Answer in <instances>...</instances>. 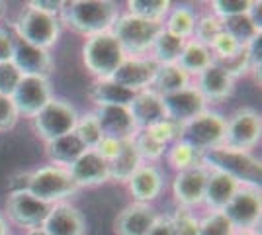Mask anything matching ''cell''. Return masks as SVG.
<instances>
[{
  "mask_svg": "<svg viewBox=\"0 0 262 235\" xmlns=\"http://www.w3.org/2000/svg\"><path fill=\"white\" fill-rule=\"evenodd\" d=\"M120 4L114 0H71L59 14L61 26L82 37L112 32L120 16Z\"/></svg>",
  "mask_w": 262,
  "mask_h": 235,
  "instance_id": "cell-1",
  "label": "cell"
},
{
  "mask_svg": "<svg viewBox=\"0 0 262 235\" xmlns=\"http://www.w3.org/2000/svg\"><path fill=\"white\" fill-rule=\"evenodd\" d=\"M20 180H12L10 190H26L33 198L45 202L49 206L59 202H69L78 192V186L73 182L69 170L55 165L43 167L18 175Z\"/></svg>",
  "mask_w": 262,
  "mask_h": 235,
  "instance_id": "cell-2",
  "label": "cell"
},
{
  "mask_svg": "<svg viewBox=\"0 0 262 235\" xmlns=\"http://www.w3.org/2000/svg\"><path fill=\"white\" fill-rule=\"evenodd\" d=\"M208 170H219L225 173L227 177L235 179L239 186H252L260 188L262 179V165L260 159L254 157L249 151H237L225 145H219L202 155L200 161Z\"/></svg>",
  "mask_w": 262,
  "mask_h": 235,
  "instance_id": "cell-3",
  "label": "cell"
},
{
  "mask_svg": "<svg viewBox=\"0 0 262 235\" xmlns=\"http://www.w3.org/2000/svg\"><path fill=\"white\" fill-rule=\"evenodd\" d=\"M80 57L84 69L94 77V80H100V78H112V75L123 63L125 53L114 34L104 32L84 37V44L80 47Z\"/></svg>",
  "mask_w": 262,
  "mask_h": 235,
  "instance_id": "cell-4",
  "label": "cell"
},
{
  "mask_svg": "<svg viewBox=\"0 0 262 235\" xmlns=\"http://www.w3.org/2000/svg\"><path fill=\"white\" fill-rule=\"evenodd\" d=\"M12 30L16 34V39L49 51L59 41L63 26L59 22V16L43 14L26 6L18 12L16 20L12 22Z\"/></svg>",
  "mask_w": 262,
  "mask_h": 235,
  "instance_id": "cell-5",
  "label": "cell"
},
{
  "mask_svg": "<svg viewBox=\"0 0 262 235\" xmlns=\"http://www.w3.org/2000/svg\"><path fill=\"white\" fill-rule=\"evenodd\" d=\"M163 30L161 24L145 22L127 12H121L112 26V34L121 45L125 57H149L155 39Z\"/></svg>",
  "mask_w": 262,
  "mask_h": 235,
  "instance_id": "cell-6",
  "label": "cell"
},
{
  "mask_svg": "<svg viewBox=\"0 0 262 235\" xmlns=\"http://www.w3.org/2000/svg\"><path fill=\"white\" fill-rule=\"evenodd\" d=\"M178 139L192 145L200 155L223 145L225 139V116L217 110H204L192 120L180 123Z\"/></svg>",
  "mask_w": 262,
  "mask_h": 235,
  "instance_id": "cell-7",
  "label": "cell"
},
{
  "mask_svg": "<svg viewBox=\"0 0 262 235\" xmlns=\"http://www.w3.org/2000/svg\"><path fill=\"white\" fill-rule=\"evenodd\" d=\"M78 120V110L65 98H57L53 96L51 100L47 102L41 112L37 114L32 120L33 132L35 135L47 143L53 141L57 137L67 134H73L75 125Z\"/></svg>",
  "mask_w": 262,
  "mask_h": 235,
  "instance_id": "cell-8",
  "label": "cell"
},
{
  "mask_svg": "<svg viewBox=\"0 0 262 235\" xmlns=\"http://www.w3.org/2000/svg\"><path fill=\"white\" fill-rule=\"evenodd\" d=\"M262 118L260 112L251 106L237 108L229 118H225V139L223 145L237 151L252 153L260 145Z\"/></svg>",
  "mask_w": 262,
  "mask_h": 235,
  "instance_id": "cell-9",
  "label": "cell"
},
{
  "mask_svg": "<svg viewBox=\"0 0 262 235\" xmlns=\"http://www.w3.org/2000/svg\"><path fill=\"white\" fill-rule=\"evenodd\" d=\"M6 220L8 224H14L16 227L28 231H35L41 229L45 218L49 213V204L33 198L30 192L26 190H10L6 196Z\"/></svg>",
  "mask_w": 262,
  "mask_h": 235,
  "instance_id": "cell-10",
  "label": "cell"
},
{
  "mask_svg": "<svg viewBox=\"0 0 262 235\" xmlns=\"http://www.w3.org/2000/svg\"><path fill=\"white\" fill-rule=\"evenodd\" d=\"M223 216L231 222V225L241 229H256L262 218V194L260 188L239 186L235 196L225 206Z\"/></svg>",
  "mask_w": 262,
  "mask_h": 235,
  "instance_id": "cell-11",
  "label": "cell"
},
{
  "mask_svg": "<svg viewBox=\"0 0 262 235\" xmlns=\"http://www.w3.org/2000/svg\"><path fill=\"white\" fill-rule=\"evenodd\" d=\"M10 98L20 118L33 120L47 106V102L53 98L51 80L43 77H22Z\"/></svg>",
  "mask_w": 262,
  "mask_h": 235,
  "instance_id": "cell-12",
  "label": "cell"
},
{
  "mask_svg": "<svg viewBox=\"0 0 262 235\" xmlns=\"http://www.w3.org/2000/svg\"><path fill=\"white\" fill-rule=\"evenodd\" d=\"M208 168L202 163L192 168H186L176 173L170 190L174 198L176 206L180 210H196L204 204V192H206V182H208Z\"/></svg>",
  "mask_w": 262,
  "mask_h": 235,
  "instance_id": "cell-13",
  "label": "cell"
},
{
  "mask_svg": "<svg viewBox=\"0 0 262 235\" xmlns=\"http://www.w3.org/2000/svg\"><path fill=\"white\" fill-rule=\"evenodd\" d=\"M159 71V63L153 57H125L118 71L112 75V80L133 94L151 89L153 78Z\"/></svg>",
  "mask_w": 262,
  "mask_h": 235,
  "instance_id": "cell-14",
  "label": "cell"
},
{
  "mask_svg": "<svg viewBox=\"0 0 262 235\" xmlns=\"http://www.w3.org/2000/svg\"><path fill=\"white\" fill-rule=\"evenodd\" d=\"M41 231L47 235H86V218L75 204L59 202L49 208Z\"/></svg>",
  "mask_w": 262,
  "mask_h": 235,
  "instance_id": "cell-15",
  "label": "cell"
},
{
  "mask_svg": "<svg viewBox=\"0 0 262 235\" xmlns=\"http://www.w3.org/2000/svg\"><path fill=\"white\" fill-rule=\"evenodd\" d=\"M12 63L22 73V77L49 78L55 71V59L51 55V51L24 44L20 39H16V49H14Z\"/></svg>",
  "mask_w": 262,
  "mask_h": 235,
  "instance_id": "cell-16",
  "label": "cell"
},
{
  "mask_svg": "<svg viewBox=\"0 0 262 235\" xmlns=\"http://www.w3.org/2000/svg\"><path fill=\"white\" fill-rule=\"evenodd\" d=\"M73 182L80 188H96L110 182L108 163L94 151V149H86L77 161L67 168Z\"/></svg>",
  "mask_w": 262,
  "mask_h": 235,
  "instance_id": "cell-17",
  "label": "cell"
},
{
  "mask_svg": "<svg viewBox=\"0 0 262 235\" xmlns=\"http://www.w3.org/2000/svg\"><path fill=\"white\" fill-rule=\"evenodd\" d=\"M163 106L164 114H166V120H170V122L174 123L188 122L194 116H198V114H202L204 110L209 108L194 84L178 90V92L163 96Z\"/></svg>",
  "mask_w": 262,
  "mask_h": 235,
  "instance_id": "cell-18",
  "label": "cell"
},
{
  "mask_svg": "<svg viewBox=\"0 0 262 235\" xmlns=\"http://www.w3.org/2000/svg\"><path fill=\"white\" fill-rule=\"evenodd\" d=\"M202 94V98L206 104H221V102L229 100L235 94V80L219 67L217 63L209 65L206 71H202L192 82Z\"/></svg>",
  "mask_w": 262,
  "mask_h": 235,
  "instance_id": "cell-19",
  "label": "cell"
},
{
  "mask_svg": "<svg viewBox=\"0 0 262 235\" xmlns=\"http://www.w3.org/2000/svg\"><path fill=\"white\" fill-rule=\"evenodd\" d=\"M159 212L153 204H137L131 202L114 218V233L116 235H147Z\"/></svg>",
  "mask_w": 262,
  "mask_h": 235,
  "instance_id": "cell-20",
  "label": "cell"
},
{
  "mask_svg": "<svg viewBox=\"0 0 262 235\" xmlns=\"http://www.w3.org/2000/svg\"><path fill=\"white\" fill-rule=\"evenodd\" d=\"M133 202L137 204H153L164 190V175L157 165H145L137 168L131 179L125 182Z\"/></svg>",
  "mask_w": 262,
  "mask_h": 235,
  "instance_id": "cell-21",
  "label": "cell"
},
{
  "mask_svg": "<svg viewBox=\"0 0 262 235\" xmlns=\"http://www.w3.org/2000/svg\"><path fill=\"white\" fill-rule=\"evenodd\" d=\"M94 114L98 118L104 137L125 141L137 135V127L133 123L127 106H96Z\"/></svg>",
  "mask_w": 262,
  "mask_h": 235,
  "instance_id": "cell-22",
  "label": "cell"
},
{
  "mask_svg": "<svg viewBox=\"0 0 262 235\" xmlns=\"http://www.w3.org/2000/svg\"><path fill=\"white\" fill-rule=\"evenodd\" d=\"M127 110H129L131 118H133V123H135L137 132L147 130V127H151V125H155L161 120H166L163 96H159L151 89L133 94V100L129 102Z\"/></svg>",
  "mask_w": 262,
  "mask_h": 235,
  "instance_id": "cell-23",
  "label": "cell"
},
{
  "mask_svg": "<svg viewBox=\"0 0 262 235\" xmlns=\"http://www.w3.org/2000/svg\"><path fill=\"white\" fill-rule=\"evenodd\" d=\"M237 190H239V182L235 179L219 170H209L202 206H206L208 212H223Z\"/></svg>",
  "mask_w": 262,
  "mask_h": 235,
  "instance_id": "cell-24",
  "label": "cell"
},
{
  "mask_svg": "<svg viewBox=\"0 0 262 235\" xmlns=\"http://www.w3.org/2000/svg\"><path fill=\"white\" fill-rule=\"evenodd\" d=\"M86 149L75 134H67L45 143V155L55 167L69 168Z\"/></svg>",
  "mask_w": 262,
  "mask_h": 235,
  "instance_id": "cell-25",
  "label": "cell"
},
{
  "mask_svg": "<svg viewBox=\"0 0 262 235\" xmlns=\"http://www.w3.org/2000/svg\"><path fill=\"white\" fill-rule=\"evenodd\" d=\"M88 100L96 106H129L133 100V92L125 90L112 78L94 80L88 89Z\"/></svg>",
  "mask_w": 262,
  "mask_h": 235,
  "instance_id": "cell-26",
  "label": "cell"
},
{
  "mask_svg": "<svg viewBox=\"0 0 262 235\" xmlns=\"http://www.w3.org/2000/svg\"><path fill=\"white\" fill-rule=\"evenodd\" d=\"M141 165L143 163L141 159H139V155H137V149H135L133 139H125V141H121L120 153L108 163L110 180L125 184L131 179V175L141 167Z\"/></svg>",
  "mask_w": 262,
  "mask_h": 235,
  "instance_id": "cell-27",
  "label": "cell"
},
{
  "mask_svg": "<svg viewBox=\"0 0 262 235\" xmlns=\"http://www.w3.org/2000/svg\"><path fill=\"white\" fill-rule=\"evenodd\" d=\"M198 22V12L190 6V4H176L170 8L168 16L164 18L163 30L168 34L176 35L184 41H190L194 37V30H196Z\"/></svg>",
  "mask_w": 262,
  "mask_h": 235,
  "instance_id": "cell-28",
  "label": "cell"
},
{
  "mask_svg": "<svg viewBox=\"0 0 262 235\" xmlns=\"http://www.w3.org/2000/svg\"><path fill=\"white\" fill-rule=\"evenodd\" d=\"M176 65L182 69L188 77H198L202 71L213 65V55H211L208 45L200 44L196 39H190V41H186L182 55Z\"/></svg>",
  "mask_w": 262,
  "mask_h": 235,
  "instance_id": "cell-29",
  "label": "cell"
},
{
  "mask_svg": "<svg viewBox=\"0 0 262 235\" xmlns=\"http://www.w3.org/2000/svg\"><path fill=\"white\" fill-rule=\"evenodd\" d=\"M192 84V77H188L178 65H159V71L153 78L151 90L159 96H166Z\"/></svg>",
  "mask_w": 262,
  "mask_h": 235,
  "instance_id": "cell-30",
  "label": "cell"
},
{
  "mask_svg": "<svg viewBox=\"0 0 262 235\" xmlns=\"http://www.w3.org/2000/svg\"><path fill=\"white\" fill-rule=\"evenodd\" d=\"M184 45H186L184 39L168 34L166 30H161L159 37L155 39L153 49H151V55L149 57H153L159 65H176L180 55H182Z\"/></svg>",
  "mask_w": 262,
  "mask_h": 235,
  "instance_id": "cell-31",
  "label": "cell"
},
{
  "mask_svg": "<svg viewBox=\"0 0 262 235\" xmlns=\"http://www.w3.org/2000/svg\"><path fill=\"white\" fill-rule=\"evenodd\" d=\"M127 14L141 18L145 22L161 24L163 26L164 18L172 8V2L168 0H129L127 4Z\"/></svg>",
  "mask_w": 262,
  "mask_h": 235,
  "instance_id": "cell-32",
  "label": "cell"
},
{
  "mask_svg": "<svg viewBox=\"0 0 262 235\" xmlns=\"http://www.w3.org/2000/svg\"><path fill=\"white\" fill-rule=\"evenodd\" d=\"M73 134L77 135L78 141L84 145V149H96L98 147V143L104 139V134H102V127H100V122L94 110L78 114L77 125H75Z\"/></svg>",
  "mask_w": 262,
  "mask_h": 235,
  "instance_id": "cell-33",
  "label": "cell"
},
{
  "mask_svg": "<svg viewBox=\"0 0 262 235\" xmlns=\"http://www.w3.org/2000/svg\"><path fill=\"white\" fill-rule=\"evenodd\" d=\"M164 157H166L168 165L174 168V173L196 167L202 161V155L192 145H188L186 141H182V139H176L174 143H170V145L166 147Z\"/></svg>",
  "mask_w": 262,
  "mask_h": 235,
  "instance_id": "cell-34",
  "label": "cell"
},
{
  "mask_svg": "<svg viewBox=\"0 0 262 235\" xmlns=\"http://www.w3.org/2000/svg\"><path fill=\"white\" fill-rule=\"evenodd\" d=\"M221 22H223V32L229 34L231 37L239 45H243V47L251 44L254 37L262 35V32H258V30L254 28V24H252V20L249 18V14L225 18V20H221Z\"/></svg>",
  "mask_w": 262,
  "mask_h": 235,
  "instance_id": "cell-35",
  "label": "cell"
},
{
  "mask_svg": "<svg viewBox=\"0 0 262 235\" xmlns=\"http://www.w3.org/2000/svg\"><path fill=\"white\" fill-rule=\"evenodd\" d=\"M133 143H135V149H137V155L141 159V163H145V165L159 163L166 153V147L161 145L159 141H155L147 132H137V135L133 137Z\"/></svg>",
  "mask_w": 262,
  "mask_h": 235,
  "instance_id": "cell-36",
  "label": "cell"
},
{
  "mask_svg": "<svg viewBox=\"0 0 262 235\" xmlns=\"http://www.w3.org/2000/svg\"><path fill=\"white\" fill-rule=\"evenodd\" d=\"M221 32H223V22L219 20L217 16H213L211 12L198 14L196 30H194V37L192 39H196V41L209 47Z\"/></svg>",
  "mask_w": 262,
  "mask_h": 235,
  "instance_id": "cell-37",
  "label": "cell"
},
{
  "mask_svg": "<svg viewBox=\"0 0 262 235\" xmlns=\"http://www.w3.org/2000/svg\"><path fill=\"white\" fill-rule=\"evenodd\" d=\"M235 231L223 212H208L204 218H198V235H235Z\"/></svg>",
  "mask_w": 262,
  "mask_h": 235,
  "instance_id": "cell-38",
  "label": "cell"
},
{
  "mask_svg": "<svg viewBox=\"0 0 262 235\" xmlns=\"http://www.w3.org/2000/svg\"><path fill=\"white\" fill-rule=\"evenodd\" d=\"M254 0H213L209 2V12L213 16H217L219 20L241 16V14H249L252 8Z\"/></svg>",
  "mask_w": 262,
  "mask_h": 235,
  "instance_id": "cell-39",
  "label": "cell"
},
{
  "mask_svg": "<svg viewBox=\"0 0 262 235\" xmlns=\"http://www.w3.org/2000/svg\"><path fill=\"white\" fill-rule=\"evenodd\" d=\"M178 130H180V123H174L170 120H161L155 125L147 127V130H141V132H147V134L153 137L155 141H159L161 145L168 147L170 143H174L178 139Z\"/></svg>",
  "mask_w": 262,
  "mask_h": 235,
  "instance_id": "cell-40",
  "label": "cell"
},
{
  "mask_svg": "<svg viewBox=\"0 0 262 235\" xmlns=\"http://www.w3.org/2000/svg\"><path fill=\"white\" fill-rule=\"evenodd\" d=\"M241 47H243V45L237 44L229 34L221 32V34L213 39V44L209 45V51H211V55H213V63H217V61H225V59H229L231 55H235Z\"/></svg>",
  "mask_w": 262,
  "mask_h": 235,
  "instance_id": "cell-41",
  "label": "cell"
},
{
  "mask_svg": "<svg viewBox=\"0 0 262 235\" xmlns=\"http://www.w3.org/2000/svg\"><path fill=\"white\" fill-rule=\"evenodd\" d=\"M22 80V73L14 67V63H0V96H12L16 87Z\"/></svg>",
  "mask_w": 262,
  "mask_h": 235,
  "instance_id": "cell-42",
  "label": "cell"
},
{
  "mask_svg": "<svg viewBox=\"0 0 262 235\" xmlns=\"http://www.w3.org/2000/svg\"><path fill=\"white\" fill-rule=\"evenodd\" d=\"M20 122V114L16 110L10 96H0V134L14 130Z\"/></svg>",
  "mask_w": 262,
  "mask_h": 235,
  "instance_id": "cell-43",
  "label": "cell"
},
{
  "mask_svg": "<svg viewBox=\"0 0 262 235\" xmlns=\"http://www.w3.org/2000/svg\"><path fill=\"white\" fill-rule=\"evenodd\" d=\"M174 235H198V218L190 210H176L172 213Z\"/></svg>",
  "mask_w": 262,
  "mask_h": 235,
  "instance_id": "cell-44",
  "label": "cell"
},
{
  "mask_svg": "<svg viewBox=\"0 0 262 235\" xmlns=\"http://www.w3.org/2000/svg\"><path fill=\"white\" fill-rule=\"evenodd\" d=\"M249 53V65H251V75L256 80H260V69H262V35L254 37L251 44L245 45Z\"/></svg>",
  "mask_w": 262,
  "mask_h": 235,
  "instance_id": "cell-45",
  "label": "cell"
},
{
  "mask_svg": "<svg viewBox=\"0 0 262 235\" xmlns=\"http://www.w3.org/2000/svg\"><path fill=\"white\" fill-rule=\"evenodd\" d=\"M16 49V35L12 30L0 26V63H10Z\"/></svg>",
  "mask_w": 262,
  "mask_h": 235,
  "instance_id": "cell-46",
  "label": "cell"
},
{
  "mask_svg": "<svg viewBox=\"0 0 262 235\" xmlns=\"http://www.w3.org/2000/svg\"><path fill=\"white\" fill-rule=\"evenodd\" d=\"M28 8H33V10H39L43 14H51V16H59L65 2L63 0H30L26 4Z\"/></svg>",
  "mask_w": 262,
  "mask_h": 235,
  "instance_id": "cell-47",
  "label": "cell"
},
{
  "mask_svg": "<svg viewBox=\"0 0 262 235\" xmlns=\"http://www.w3.org/2000/svg\"><path fill=\"white\" fill-rule=\"evenodd\" d=\"M120 149H121V141H118V139H112V137H104L94 151H96V153H98V155L102 157L106 163H110L114 157L120 153Z\"/></svg>",
  "mask_w": 262,
  "mask_h": 235,
  "instance_id": "cell-48",
  "label": "cell"
},
{
  "mask_svg": "<svg viewBox=\"0 0 262 235\" xmlns=\"http://www.w3.org/2000/svg\"><path fill=\"white\" fill-rule=\"evenodd\" d=\"M147 235H174V222L172 216H163L159 213V218L155 220V224L151 225Z\"/></svg>",
  "mask_w": 262,
  "mask_h": 235,
  "instance_id": "cell-49",
  "label": "cell"
},
{
  "mask_svg": "<svg viewBox=\"0 0 262 235\" xmlns=\"http://www.w3.org/2000/svg\"><path fill=\"white\" fill-rule=\"evenodd\" d=\"M0 235H10V224L2 212H0Z\"/></svg>",
  "mask_w": 262,
  "mask_h": 235,
  "instance_id": "cell-50",
  "label": "cell"
},
{
  "mask_svg": "<svg viewBox=\"0 0 262 235\" xmlns=\"http://www.w3.org/2000/svg\"><path fill=\"white\" fill-rule=\"evenodd\" d=\"M235 235H260L258 229H241V231H235Z\"/></svg>",
  "mask_w": 262,
  "mask_h": 235,
  "instance_id": "cell-51",
  "label": "cell"
},
{
  "mask_svg": "<svg viewBox=\"0 0 262 235\" xmlns=\"http://www.w3.org/2000/svg\"><path fill=\"white\" fill-rule=\"evenodd\" d=\"M6 14V2H2L0 0V20H2V16Z\"/></svg>",
  "mask_w": 262,
  "mask_h": 235,
  "instance_id": "cell-52",
  "label": "cell"
},
{
  "mask_svg": "<svg viewBox=\"0 0 262 235\" xmlns=\"http://www.w3.org/2000/svg\"><path fill=\"white\" fill-rule=\"evenodd\" d=\"M26 235H47V233H43L41 229H35V231H28Z\"/></svg>",
  "mask_w": 262,
  "mask_h": 235,
  "instance_id": "cell-53",
  "label": "cell"
}]
</instances>
